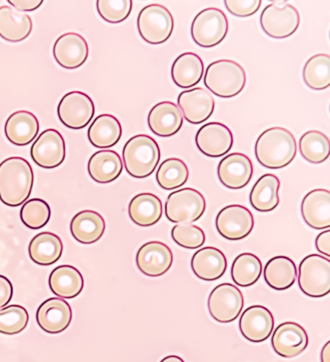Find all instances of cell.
I'll use <instances>...</instances> for the list:
<instances>
[{"label":"cell","instance_id":"603a6c76","mask_svg":"<svg viewBox=\"0 0 330 362\" xmlns=\"http://www.w3.org/2000/svg\"><path fill=\"white\" fill-rule=\"evenodd\" d=\"M304 221L314 229L330 228V192L318 189L308 192L301 203Z\"/></svg>","mask_w":330,"mask_h":362},{"label":"cell","instance_id":"ee69618b","mask_svg":"<svg viewBox=\"0 0 330 362\" xmlns=\"http://www.w3.org/2000/svg\"><path fill=\"white\" fill-rule=\"evenodd\" d=\"M226 8L231 14L239 18L250 17L258 12L261 0H226Z\"/></svg>","mask_w":330,"mask_h":362},{"label":"cell","instance_id":"277c9868","mask_svg":"<svg viewBox=\"0 0 330 362\" xmlns=\"http://www.w3.org/2000/svg\"><path fill=\"white\" fill-rule=\"evenodd\" d=\"M204 85L218 98H235L245 87V70L238 62L220 59L207 66L204 74Z\"/></svg>","mask_w":330,"mask_h":362},{"label":"cell","instance_id":"60d3db41","mask_svg":"<svg viewBox=\"0 0 330 362\" xmlns=\"http://www.w3.org/2000/svg\"><path fill=\"white\" fill-rule=\"evenodd\" d=\"M28 313L25 307L10 305L0 309V333L6 335L19 334L28 327Z\"/></svg>","mask_w":330,"mask_h":362},{"label":"cell","instance_id":"7dc6e473","mask_svg":"<svg viewBox=\"0 0 330 362\" xmlns=\"http://www.w3.org/2000/svg\"><path fill=\"white\" fill-rule=\"evenodd\" d=\"M316 248L318 250L321 254H323L324 256L326 257H330V230L329 229H326V230L323 231L317 236L316 241Z\"/></svg>","mask_w":330,"mask_h":362},{"label":"cell","instance_id":"ac0fdd59","mask_svg":"<svg viewBox=\"0 0 330 362\" xmlns=\"http://www.w3.org/2000/svg\"><path fill=\"white\" fill-rule=\"evenodd\" d=\"M178 108L190 124H199L207 121L215 109L214 98L202 88H190L178 95Z\"/></svg>","mask_w":330,"mask_h":362},{"label":"cell","instance_id":"836d02e7","mask_svg":"<svg viewBox=\"0 0 330 362\" xmlns=\"http://www.w3.org/2000/svg\"><path fill=\"white\" fill-rule=\"evenodd\" d=\"M264 280L270 288L276 291H285L295 283L298 277L295 263L285 256L272 257L267 263L264 270Z\"/></svg>","mask_w":330,"mask_h":362},{"label":"cell","instance_id":"2e32d148","mask_svg":"<svg viewBox=\"0 0 330 362\" xmlns=\"http://www.w3.org/2000/svg\"><path fill=\"white\" fill-rule=\"evenodd\" d=\"M233 144L232 132L221 122H209L197 130L196 145L200 152L209 158H220L230 152Z\"/></svg>","mask_w":330,"mask_h":362},{"label":"cell","instance_id":"f6af8a7d","mask_svg":"<svg viewBox=\"0 0 330 362\" xmlns=\"http://www.w3.org/2000/svg\"><path fill=\"white\" fill-rule=\"evenodd\" d=\"M12 296V283L5 276L0 275V309L4 308L11 301Z\"/></svg>","mask_w":330,"mask_h":362},{"label":"cell","instance_id":"4dcf8cb0","mask_svg":"<svg viewBox=\"0 0 330 362\" xmlns=\"http://www.w3.org/2000/svg\"><path fill=\"white\" fill-rule=\"evenodd\" d=\"M122 135L121 122L110 114H102L92 122L88 129L87 137L90 144L100 149L114 147Z\"/></svg>","mask_w":330,"mask_h":362},{"label":"cell","instance_id":"74e56055","mask_svg":"<svg viewBox=\"0 0 330 362\" xmlns=\"http://www.w3.org/2000/svg\"><path fill=\"white\" fill-rule=\"evenodd\" d=\"M300 152L304 160L318 164L326 161L329 156V137L319 130L306 132L300 140Z\"/></svg>","mask_w":330,"mask_h":362},{"label":"cell","instance_id":"8992f818","mask_svg":"<svg viewBox=\"0 0 330 362\" xmlns=\"http://www.w3.org/2000/svg\"><path fill=\"white\" fill-rule=\"evenodd\" d=\"M298 286L313 298H323L330 291V260L319 255L304 257L298 268Z\"/></svg>","mask_w":330,"mask_h":362},{"label":"cell","instance_id":"5bb4252c","mask_svg":"<svg viewBox=\"0 0 330 362\" xmlns=\"http://www.w3.org/2000/svg\"><path fill=\"white\" fill-rule=\"evenodd\" d=\"M173 262V252L162 242H147L137 252V267L148 277H160L166 274Z\"/></svg>","mask_w":330,"mask_h":362},{"label":"cell","instance_id":"8d00e7d4","mask_svg":"<svg viewBox=\"0 0 330 362\" xmlns=\"http://www.w3.org/2000/svg\"><path fill=\"white\" fill-rule=\"evenodd\" d=\"M303 80L314 90H323L330 86V56L318 54L308 59L303 69Z\"/></svg>","mask_w":330,"mask_h":362},{"label":"cell","instance_id":"83f0119b","mask_svg":"<svg viewBox=\"0 0 330 362\" xmlns=\"http://www.w3.org/2000/svg\"><path fill=\"white\" fill-rule=\"evenodd\" d=\"M105 229V220L100 214L92 210L78 213L70 225L72 236L82 244H93L100 240Z\"/></svg>","mask_w":330,"mask_h":362},{"label":"cell","instance_id":"c3c4849f","mask_svg":"<svg viewBox=\"0 0 330 362\" xmlns=\"http://www.w3.org/2000/svg\"><path fill=\"white\" fill-rule=\"evenodd\" d=\"M322 362H330V341L324 345L321 354Z\"/></svg>","mask_w":330,"mask_h":362},{"label":"cell","instance_id":"f35d334b","mask_svg":"<svg viewBox=\"0 0 330 362\" xmlns=\"http://www.w3.org/2000/svg\"><path fill=\"white\" fill-rule=\"evenodd\" d=\"M188 178L189 170L185 163L176 158L164 160L156 173L157 183L167 191L183 187Z\"/></svg>","mask_w":330,"mask_h":362},{"label":"cell","instance_id":"e0dca14e","mask_svg":"<svg viewBox=\"0 0 330 362\" xmlns=\"http://www.w3.org/2000/svg\"><path fill=\"white\" fill-rule=\"evenodd\" d=\"M253 163L241 153H230L218 165V178L222 185L231 189H243L253 176Z\"/></svg>","mask_w":330,"mask_h":362},{"label":"cell","instance_id":"d590c367","mask_svg":"<svg viewBox=\"0 0 330 362\" xmlns=\"http://www.w3.org/2000/svg\"><path fill=\"white\" fill-rule=\"evenodd\" d=\"M262 272L261 259L250 252L239 255L233 260L232 279L236 285L247 288L258 282Z\"/></svg>","mask_w":330,"mask_h":362},{"label":"cell","instance_id":"3957f363","mask_svg":"<svg viewBox=\"0 0 330 362\" xmlns=\"http://www.w3.org/2000/svg\"><path fill=\"white\" fill-rule=\"evenodd\" d=\"M124 166L130 176L144 179L152 175L161 158L158 143L148 135L132 137L123 148Z\"/></svg>","mask_w":330,"mask_h":362},{"label":"cell","instance_id":"4fadbf2b","mask_svg":"<svg viewBox=\"0 0 330 362\" xmlns=\"http://www.w3.org/2000/svg\"><path fill=\"white\" fill-rule=\"evenodd\" d=\"M30 152L32 160L40 168H59L66 156L63 137L56 129H46L33 143Z\"/></svg>","mask_w":330,"mask_h":362},{"label":"cell","instance_id":"5b68a950","mask_svg":"<svg viewBox=\"0 0 330 362\" xmlns=\"http://www.w3.org/2000/svg\"><path fill=\"white\" fill-rule=\"evenodd\" d=\"M137 25L140 35L145 42L160 45L171 37L175 21L168 8L161 4H149L140 12Z\"/></svg>","mask_w":330,"mask_h":362},{"label":"cell","instance_id":"52a82bcc","mask_svg":"<svg viewBox=\"0 0 330 362\" xmlns=\"http://www.w3.org/2000/svg\"><path fill=\"white\" fill-rule=\"evenodd\" d=\"M227 16L218 8H207L195 17L191 25L194 42L202 48H212L228 35Z\"/></svg>","mask_w":330,"mask_h":362},{"label":"cell","instance_id":"681fc988","mask_svg":"<svg viewBox=\"0 0 330 362\" xmlns=\"http://www.w3.org/2000/svg\"><path fill=\"white\" fill-rule=\"evenodd\" d=\"M160 362H185L181 356H168L163 358Z\"/></svg>","mask_w":330,"mask_h":362},{"label":"cell","instance_id":"6da1fadb","mask_svg":"<svg viewBox=\"0 0 330 362\" xmlns=\"http://www.w3.org/2000/svg\"><path fill=\"white\" fill-rule=\"evenodd\" d=\"M33 181L32 168L27 160L6 158L0 163V200L9 207L20 206L30 197Z\"/></svg>","mask_w":330,"mask_h":362},{"label":"cell","instance_id":"f546056e","mask_svg":"<svg viewBox=\"0 0 330 362\" xmlns=\"http://www.w3.org/2000/svg\"><path fill=\"white\" fill-rule=\"evenodd\" d=\"M128 213L131 221L138 226H154L162 218V202L157 195L142 192L130 202Z\"/></svg>","mask_w":330,"mask_h":362},{"label":"cell","instance_id":"9c48e42d","mask_svg":"<svg viewBox=\"0 0 330 362\" xmlns=\"http://www.w3.org/2000/svg\"><path fill=\"white\" fill-rule=\"evenodd\" d=\"M259 23L262 30L271 38L283 39L292 36L300 27V13L291 4L267 5L262 12Z\"/></svg>","mask_w":330,"mask_h":362},{"label":"cell","instance_id":"d6986e66","mask_svg":"<svg viewBox=\"0 0 330 362\" xmlns=\"http://www.w3.org/2000/svg\"><path fill=\"white\" fill-rule=\"evenodd\" d=\"M274 328V317L266 307L254 305L247 308L239 320V329L245 339L262 343L269 339Z\"/></svg>","mask_w":330,"mask_h":362},{"label":"cell","instance_id":"1f68e13d","mask_svg":"<svg viewBox=\"0 0 330 362\" xmlns=\"http://www.w3.org/2000/svg\"><path fill=\"white\" fill-rule=\"evenodd\" d=\"M204 62L194 53H184L176 57L171 66L173 83L181 88H190L201 82L204 76Z\"/></svg>","mask_w":330,"mask_h":362},{"label":"cell","instance_id":"7bdbcfd3","mask_svg":"<svg viewBox=\"0 0 330 362\" xmlns=\"http://www.w3.org/2000/svg\"><path fill=\"white\" fill-rule=\"evenodd\" d=\"M171 238L183 248L197 249L204 246L205 234L199 226L181 223L171 229Z\"/></svg>","mask_w":330,"mask_h":362},{"label":"cell","instance_id":"484cf974","mask_svg":"<svg viewBox=\"0 0 330 362\" xmlns=\"http://www.w3.org/2000/svg\"><path fill=\"white\" fill-rule=\"evenodd\" d=\"M32 28L30 15L8 5L0 7V37L4 40L12 43L20 42L30 35Z\"/></svg>","mask_w":330,"mask_h":362},{"label":"cell","instance_id":"7c38bea8","mask_svg":"<svg viewBox=\"0 0 330 362\" xmlns=\"http://www.w3.org/2000/svg\"><path fill=\"white\" fill-rule=\"evenodd\" d=\"M216 228L227 240H243L253 230L254 217L250 210L243 205H228L218 213Z\"/></svg>","mask_w":330,"mask_h":362},{"label":"cell","instance_id":"d6a6232c","mask_svg":"<svg viewBox=\"0 0 330 362\" xmlns=\"http://www.w3.org/2000/svg\"><path fill=\"white\" fill-rule=\"evenodd\" d=\"M28 252L33 262L43 267L54 264L61 259L63 243L54 233H41L30 241Z\"/></svg>","mask_w":330,"mask_h":362},{"label":"cell","instance_id":"7402d4cb","mask_svg":"<svg viewBox=\"0 0 330 362\" xmlns=\"http://www.w3.org/2000/svg\"><path fill=\"white\" fill-rule=\"evenodd\" d=\"M148 127L160 137H171L178 134L183 124V116L176 103L163 101L152 107L147 118Z\"/></svg>","mask_w":330,"mask_h":362},{"label":"cell","instance_id":"e575fe53","mask_svg":"<svg viewBox=\"0 0 330 362\" xmlns=\"http://www.w3.org/2000/svg\"><path fill=\"white\" fill-rule=\"evenodd\" d=\"M280 181L274 174H264L256 182L250 194L252 207L259 212H270L279 205Z\"/></svg>","mask_w":330,"mask_h":362},{"label":"cell","instance_id":"9a60e30c","mask_svg":"<svg viewBox=\"0 0 330 362\" xmlns=\"http://www.w3.org/2000/svg\"><path fill=\"white\" fill-rule=\"evenodd\" d=\"M306 330L296 322H287L278 325L271 338V345L278 356L293 358L300 356L308 347Z\"/></svg>","mask_w":330,"mask_h":362},{"label":"cell","instance_id":"4316f807","mask_svg":"<svg viewBox=\"0 0 330 362\" xmlns=\"http://www.w3.org/2000/svg\"><path fill=\"white\" fill-rule=\"evenodd\" d=\"M87 170L96 183L109 184L121 176L123 164L121 156L114 151H99L90 158Z\"/></svg>","mask_w":330,"mask_h":362},{"label":"cell","instance_id":"8fae6325","mask_svg":"<svg viewBox=\"0 0 330 362\" xmlns=\"http://www.w3.org/2000/svg\"><path fill=\"white\" fill-rule=\"evenodd\" d=\"M95 106L87 93L71 92L61 98L57 107L59 121L70 129H82L92 122Z\"/></svg>","mask_w":330,"mask_h":362},{"label":"cell","instance_id":"bcb514c9","mask_svg":"<svg viewBox=\"0 0 330 362\" xmlns=\"http://www.w3.org/2000/svg\"><path fill=\"white\" fill-rule=\"evenodd\" d=\"M8 4L12 5L18 11L32 12L43 4V0H8Z\"/></svg>","mask_w":330,"mask_h":362},{"label":"cell","instance_id":"f1b7e54d","mask_svg":"<svg viewBox=\"0 0 330 362\" xmlns=\"http://www.w3.org/2000/svg\"><path fill=\"white\" fill-rule=\"evenodd\" d=\"M84 278L76 267L61 265L51 271L49 286L56 296L62 298H74L84 288Z\"/></svg>","mask_w":330,"mask_h":362},{"label":"cell","instance_id":"44dd1931","mask_svg":"<svg viewBox=\"0 0 330 362\" xmlns=\"http://www.w3.org/2000/svg\"><path fill=\"white\" fill-rule=\"evenodd\" d=\"M36 320L44 332L49 334H59L66 330L71 324V306L63 299H47L39 306Z\"/></svg>","mask_w":330,"mask_h":362},{"label":"cell","instance_id":"ab89813d","mask_svg":"<svg viewBox=\"0 0 330 362\" xmlns=\"http://www.w3.org/2000/svg\"><path fill=\"white\" fill-rule=\"evenodd\" d=\"M20 216L23 225L36 230L44 228L49 223L51 207L45 200L32 199L23 205Z\"/></svg>","mask_w":330,"mask_h":362},{"label":"cell","instance_id":"d4e9b609","mask_svg":"<svg viewBox=\"0 0 330 362\" xmlns=\"http://www.w3.org/2000/svg\"><path fill=\"white\" fill-rule=\"evenodd\" d=\"M40 124L35 114L17 111L7 119L4 132L7 139L16 146H27L37 137Z\"/></svg>","mask_w":330,"mask_h":362},{"label":"cell","instance_id":"ba28073f","mask_svg":"<svg viewBox=\"0 0 330 362\" xmlns=\"http://www.w3.org/2000/svg\"><path fill=\"white\" fill-rule=\"evenodd\" d=\"M207 202L204 195L191 187L173 192L165 205L166 217L171 223H191L204 215Z\"/></svg>","mask_w":330,"mask_h":362},{"label":"cell","instance_id":"30bf717a","mask_svg":"<svg viewBox=\"0 0 330 362\" xmlns=\"http://www.w3.org/2000/svg\"><path fill=\"white\" fill-rule=\"evenodd\" d=\"M207 306L213 319L221 324H228L238 319L243 311V294L232 284H221L209 294Z\"/></svg>","mask_w":330,"mask_h":362},{"label":"cell","instance_id":"cb8c5ba5","mask_svg":"<svg viewBox=\"0 0 330 362\" xmlns=\"http://www.w3.org/2000/svg\"><path fill=\"white\" fill-rule=\"evenodd\" d=\"M227 259L224 252L214 247H205L195 252L191 260L194 274L204 281L218 280L225 274Z\"/></svg>","mask_w":330,"mask_h":362},{"label":"cell","instance_id":"ffe728a7","mask_svg":"<svg viewBox=\"0 0 330 362\" xmlns=\"http://www.w3.org/2000/svg\"><path fill=\"white\" fill-rule=\"evenodd\" d=\"M53 54L57 64L63 69H79L88 57L87 40L79 33H65L54 43Z\"/></svg>","mask_w":330,"mask_h":362},{"label":"cell","instance_id":"7a4b0ae2","mask_svg":"<svg viewBox=\"0 0 330 362\" xmlns=\"http://www.w3.org/2000/svg\"><path fill=\"white\" fill-rule=\"evenodd\" d=\"M296 151L295 138L283 127L264 130L255 145V155L264 168L281 169L292 163Z\"/></svg>","mask_w":330,"mask_h":362},{"label":"cell","instance_id":"b9f144b4","mask_svg":"<svg viewBox=\"0 0 330 362\" xmlns=\"http://www.w3.org/2000/svg\"><path fill=\"white\" fill-rule=\"evenodd\" d=\"M98 14L106 22L118 23L131 14L133 2L131 0H98L96 2Z\"/></svg>","mask_w":330,"mask_h":362}]
</instances>
